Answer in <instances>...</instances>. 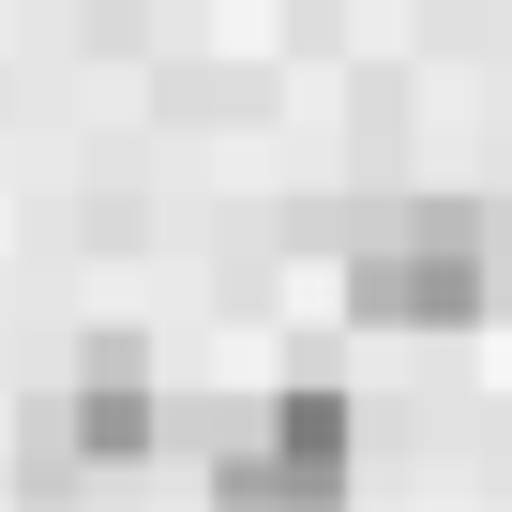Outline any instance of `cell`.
<instances>
[{
  "label": "cell",
  "instance_id": "cell-1",
  "mask_svg": "<svg viewBox=\"0 0 512 512\" xmlns=\"http://www.w3.org/2000/svg\"><path fill=\"white\" fill-rule=\"evenodd\" d=\"M347 302H362L377 332H467V317L497 302V256H482L467 211H407V226H377V241L347 256Z\"/></svg>",
  "mask_w": 512,
  "mask_h": 512
},
{
  "label": "cell",
  "instance_id": "cell-2",
  "mask_svg": "<svg viewBox=\"0 0 512 512\" xmlns=\"http://www.w3.org/2000/svg\"><path fill=\"white\" fill-rule=\"evenodd\" d=\"M332 482H347V407H332V392H287L272 437L211 467V497H332Z\"/></svg>",
  "mask_w": 512,
  "mask_h": 512
}]
</instances>
